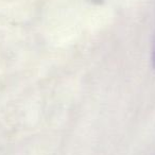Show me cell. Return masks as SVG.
<instances>
[{"mask_svg": "<svg viewBox=\"0 0 155 155\" xmlns=\"http://www.w3.org/2000/svg\"><path fill=\"white\" fill-rule=\"evenodd\" d=\"M152 64H153V67L155 68V41L153 44V49H152Z\"/></svg>", "mask_w": 155, "mask_h": 155, "instance_id": "1", "label": "cell"}]
</instances>
